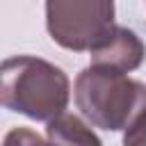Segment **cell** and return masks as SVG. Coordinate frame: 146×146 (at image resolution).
I'll return each mask as SVG.
<instances>
[{
  "label": "cell",
  "instance_id": "obj_6",
  "mask_svg": "<svg viewBox=\"0 0 146 146\" xmlns=\"http://www.w3.org/2000/svg\"><path fill=\"white\" fill-rule=\"evenodd\" d=\"M2 146H50L41 135H36L34 130L30 128H11L7 135H5V141Z\"/></svg>",
  "mask_w": 146,
  "mask_h": 146
},
{
  "label": "cell",
  "instance_id": "obj_5",
  "mask_svg": "<svg viewBox=\"0 0 146 146\" xmlns=\"http://www.w3.org/2000/svg\"><path fill=\"white\" fill-rule=\"evenodd\" d=\"M46 137L50 146H103L98 135L80 116L66 114V112L48 121Z\"/></svg>",
  "mask_w": 146,
  "mask_h": 146
},
{
  "label": "cell",
  "instance_id": "obj_1",
  "mask_svg": "<svg viewBox=\"0 0 146 146\" xmlns=\"http://www.w3.org/2000/svg\"><path fill=\"white\" fill-rule=\"evenodd\" d=\"M0 98L11 112L52 121L68 105L71 82L59 66L41 57L14 55L0 66Z\"/></svg>",
  "mask_w": 146,
  "mask_h": 146
},
{
  "label": "cell",
  "instance_id": "obj_3",
  "mask_svg": "<svg viewBox=\"0 0 146 146\" xmlns=\"http://www.w3.org/2000/svg\"><path fill=\"white\" fill-rule=\"evenodd\" d=\"M114 0H46V27L66 50H91L114 27Z\"/></svg>",
  "mask_w": 146,
  "mask_h": 146
},
{
  "label": "cell",
  "instance_id": "obj_2",
  "mask_svg": "<svg viewBox=\"0 0 146 146\" xmlns=\"http://www.w3.org/2000/svg\"><path fill=\"white\" fill-rule=\"evenodd\" d=\"M75 105L82 116L103 130H125L146 110V84L123 71L87 66L75 78Z\"/></svg>",
  "mask_w": 146,
  "mask_h": 146
},
{
  "label": "cell",
  "instance_id": "obj_4",
  "mask_svg": "<svg viewBox=\"0 0 146 146\" xmlns=\"http://www.w3.org/2000/svg\"><path fill=\"white\" fill-rule=\"evenodd\" d=\"M91 64L94 66H105V68H114V71H135L141 66L144 57H146V48L141 43V39L123 27V25H114L110 30V34L89 50Z\"/></svg>",
  "mask_w": 146,
  "mask_h": 146
},
{
  "label": "cell",
  "instance_id": "obj_7",
  "mask_svg": "<svg viewBox=\"0 0 146 146\" xmlns=\"http://www.w3.org/2000/svg\"><path fill=\"white\" fill-rule=\"evenodd\" d=\"M123 146H146V110L125 128Z\"/></svg>",
  "mask_w": 146,
  "mask_h": 146
}]
</instances>
